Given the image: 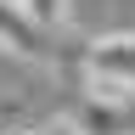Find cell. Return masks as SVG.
I'll use <instances>...</instances> for the list:
<instances>
[{"instance_id":"obj_1","label":"cell","mask_w":135,"mask_h":135,"mask_svg":"<svg viewBox=\"0 0 135 135\" xmlns=\"http://www.w3.org/2000/svg\"><path fill=\"white\" fill-rule=\"evenodd\" d=\"M79 73H84V84H96V90L135 96V28H118V34L90 40L84 56H79Z\"/></svg>"},{"instance_id":"obj_2","label":"cell","mask_w":135,"mask_h":135,"mask_svg":"<svg viewBox=\"0 0 135 135\" xmlns=\"http://www.w3.org/2000/svg\"><path fill=\"white\" fill-rule=\"evenodd\" d=\"M0 51H11L17 62H34V68H56V34L34 28L17 0H0Z\"/></svg>"},{"instance_id":"obj_3","label":"cell","mask_w":135,"mask_h":135,"mask_svg":"<svg viewBox=\"0 0 135 135\" xmlns=\"http://www.w3.org/2000/svg\"><path fill=\"white\" fill-rule=\"evenodd\" d=\"M17 11H23L34 28H45V34H62L73 23V0H17Z\"/></svg>"}]
</instances>
